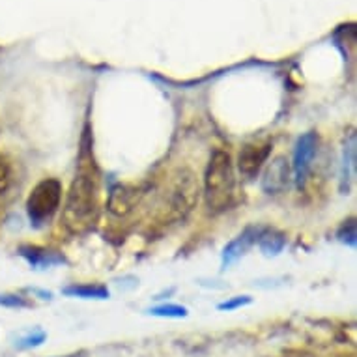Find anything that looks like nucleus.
I'll return each instance as SVG.
<instances>
[{
    "label": "nucleus",
    "mask_w": 357,
    "mask_h": 357,
    "mask_svg": "<svg viewBox=\"0 0 357 357\" xmlns=\"http://www.w3.org/2000/svg\"><path fill=\"white\" fill-rule=\"evenodd\" d=\"M199 182L197 176L189 169L180 170L176 178L174 185L170 189L169 206H167V219L169 221H180L193 211V208L199 202Z\"/></svg>",
    "instance_id": "4"
},
{
    "label": "nucleus",
    "mask_w": 357,
    "mask_h": 357,
    "mask_svg": "<svg viewBox=\"0 0 357 357\" xmlns=\"http://www.w3.org/2000/svg\"><path fill=\"white\" fill-rule=\"evenodd\" d=\"M152 317H159V318H185L189 314V310L182 305H176V303H165V305H158V307H153V309L148 310Z\"/></svg>",
    "instance_id": "14"
},
{
    "label": "nucleus",
    "mask_w": 357,
    "mask_h": 357,
    "mask_svg": "<svg viewBox=\"0 0 357 357\" xmlns=\"http://www.w3.org/2000/svg\"><path fill=\"white\" fill-rule=\"evenodd\" d=\"M262 227H247L243 232H241L238 238L230 241L229 245L222 249V255H221V266L222 270H227L229 266L236 262V260H240L241 257H245L247 251L251 249L255 243L258 241V236L262 232Z\"/></svg>",
    "instance_id": "9"
},
{
    "label": "nucleus",
    "mask_w": 357,
    "mask_h": 357,
    "mask_svg": "<svg viewBox=\"0 0 357 357\" xmlns=\"http://www.w3.org/2000/svg\"><path fill=\"white\" fill-rule=\"evenodd\" d=\"M64 296L82 299H107L109 290L103 284H71V287L62 288Z\"/></svg>",
    "instance_id": "12"
},
{
    "label": "nucleus",
    "mask_w": 357,
    "mask_h": 357,
    "mask_svg": "<svg viewBox=\"0 0 357 357\" xmlns=\"http://www.w3.org/2000/svg\"><path fill=\"white\" fill-rule=\"evenodd\" d=\"M337 236H339V240L342 241V243H346V245H350V247L356 245V238H357L356 219L351 217V219H348V221L342 222V227L339 229Z\"/></svg>",
    "instance_id": "15"
},
{
    "label": "nucleus",
    "mask_w": 357,
    "mask_h": 357,
    "mask_svg": "<svg viewBox=\"0 0 357 357\" xmlns=\"http://www.w3.org/2000/svg\"><path fill=\"white\" fill-rule=\"evenodd\" d=\"M287 245V236L281 230L264 229L258 236V247L266 257H277Z\"/></svg>",
    "instance_id": "11"
},
{
    "label": "nucleus",
    "mask_w": 357,
    "mask_h": 357,
    "mask_svg": "<svg viewBox=\"0 0 357 357\" xmlns=\"http://www.w3.org/2000/svg\"><path fill=\"white\" fill-rule=\"evenodd\" d=\"M252 303V298L251 296H234V298L227 299V301H222L219 303L217 309L219 310H236V309H241V307H245V305H251Z\"/></svg>",
    "instance_id": "18"
},
{
    "label": "nucleus",
    "mask_w": 357,
    "mask_h": 357,
    "mask_svg": "<svg viewBox=\"0 0 357 357\" xmlns=\"http://www.w3.org/2000/svg\"><path fill=\"white\" fill-rule=\"evenodd\" d=\"M146 189L137 183H116L109 193L107 211L114 217H128L137 206L141 204Z\"/></svg>",
    "instance_id": "6"
},
{
    "label": "nucleus",
    "mask_w": 357,
    "mask_h": 357,
    "mask_svg": "<svg viewBox=\"0 0 357 357\" xmlns=\"http://www.w3.org/2000/svg\"><path fill=\"white\" fill-rule=\"evenodd\" d=\"M88 351L86 350H79L75 354H70V356H56V357H86Z\"/></svg>",
    "instance_id": "20"
},
{
    "label": "nucleus",
    "mask_w": 357,
    "mask_h": 357,
    "mask_svg": "<svg viewBox=\"0 0 357 357\" xmlns=\"http://www.w3.org/2000/svg\"><path fill=\"white\" fill-rule=\"evenodd\" d=\"M0 307L8 309H29L32 307V301H29L19 294H0Z\"/></svg>",
    "instance_id": "16"
},
{
    "label": "nucleus",
    "mask_w": 357,
    "mask_h": 357,
    "mask_svg": "<svg viewBox=\"0 0 357 357\" xmlns=\"http://www.w3.org/2000/svg\"><path fill=\"white\" fill-rule=\"evenodd\" d=\"M45 331H41V329H36L34 333L24 335L23 339H19L17 346L19 348H36V346H40L43 340H45Z\"/></svg>",
    "instance_id": "19"
},
{
    "label": "nucleus",
    "mask_w": 357,
    "mask_h": 357,
    "mask_svg": "<svg viewBox=\"0 0 357 357\" xmlns=\"http://www.w3.org/2000/svg\"><path fill=\"white\" fill-rule=\"evenodd\" d=\"M318 135L314 131H309L305 135L299 137L298 144H296V150H294V161H292V178L298 188H303L307 178H309L310 167H312V161H314V155L318 152Z\"/></svg>",
    "instance_id": "5"
},
{
    "label": "nucleus",
    "mask_w": 357,
    "mask_h": 357,
    "mask_svg": "<svg viewBox=\"0 0 357 357\" xmlns=\"http://www.w3.org/2000/svg\"><path fill=\"white\" fill-rule=\"evenodd\" d=\"M356 176V135L351 133L350 139L344 144V155H342V180L346 182V189H348V182L354 180Z\"/></svg>",
    "instance_id": "13"
},
{
    "label": "nucleus",
    "mask_w": 357,
    "mask_h": 357,
    "mask_svg": "<svg viewBox=\"0 0 357 357\" xmlns=\"http://www.w3.org/2000/svg\"><path fill=\"white\" fill-rule=\"evenodd\" d=\"M62 200V183L56 178H45L30 191L26 199V213L34 225L49 221L56 213Z\"/></svg>",
    "instance_id": "3"
},
{
    "label": "nucleus",
    "mask_w": 357,
    "mask_h": 357,
    "mask_svg": "<svg viewBox=\"0 0 357 357\" xmlns=\"http://www.w3.org/2000/svg\"><path fill=\"white\" fill-rule=\"evenodd\" d=\"M101 172L94 155V139L90 126H84L77 158V172L68 191L62 221L68 232L82 234L96 225L100 217Z\"/></svg>",
    "instance_id": "1"
},
{
    "label": "nucleus",
    "mask_w": 357,
    "mask_h": 357,
    "mask_svg": "<svg viewBox=\"0 0 357 357\" xmlns=\"http://www.w3.org/2000/svg\"><path fill=\"white\" fill-rule=\"evenodd\" d=\"M19 255H21L32 268H47V266H53V264L64 262V258L59 257L56 252L45 251V249H40V247L36 245H23L19 249Z\"/></svg>",
    "instance_id": "10"
},
{
    "label": "nucleus",
    "mask_w": 357,
    "mask_h": 357,
    "mask_svg": "<svg viewBox=\"0 0 357 357\" xmlns=\"http://www.w3.org/2000/svg\"><path fill=\"white\" fill-rule=\"evenodd\" d=\"M236 176L232 158L227 150H215L211 153L204 172V202L208 211L221 213L229 210L234 200Z\"/></svg>",
    "instance_id": "2"
},
{
    "label": "nucleus",
    "mask_w": 357,
    "mask_h": 357,
    "mask_svg": "<svg viewBox=\"0 0 357 357\" xmlns=\"http://www.w3.org/2000/svg\"><path fill=\"white\" fill-rule=\"evenodd\" d=\"M270 155V142H262V144L260 142H249V144H245L238 153V170H240V174L247 180L255 178Z\"/></svg>",
    "instance_id": "7"
},
{
    "label": "nucleus",
    "mask_w": 357,
    "mask_h": 357,
    "mask_svg": "<svg viewBox=\"0 0 357 357\" xmlns=\"http://www.w3.org/2000/svg\"><path fill=\"white\" fill-rule=\"evenodd\" d=\"M13 180V172H12V165L6 158L0 155V195H4L10 189Z\"/></svg>",
    "instance_id": "17"
},
{
    "label": "nucleus",
    "mask_w": 357,
    "mask_h": 357,
    "mask_svg": "<svg viewBox=\"0 0 357 357\" xmlns=\"http://www.w3.org/2000/svg\"><path fill=\"white\" fill-rule=\"evenodd\" d=\"M292 180V167L284 155H277L262 176V189L268 195H279L290 185Z\"/></svg>",
    "instance_id": "8"
}]
</instances>
